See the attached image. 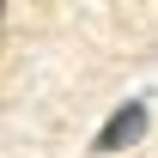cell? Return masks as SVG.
I'll return each instance as SVG.
<instances>
[{"label":"cell","instance_id":"6da1fadb","mask_svg":"<svg viewBox=\"0 0 158 158\" xmlns=\"http://www.w3.org/2000/svg\"><path fill=\"white\" fill-rule=\"evenodd\" d=\"M146 122H152L146 98H128V103L116 110V116H110V122L98 128V140H91V146H98V152H128L134 140H146Z\"/></svg>","mask_w":158,"mask_h":158}]
</instances>
